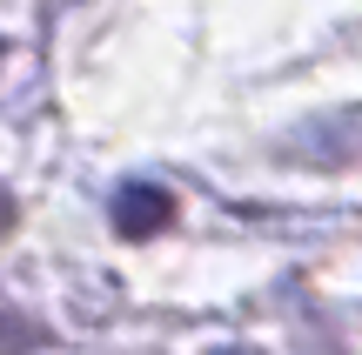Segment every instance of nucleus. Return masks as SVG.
I'll return each instance as SVG.
<instances>
[{
  "label": "nucleus",
  "instance_id": "nucleus-2",
  "mask_svg": "<svg viewBox=\"0 0 362 355\" xmlns=\"http://www.w3.org/2000/svg\"><path fill=\"white\" fill-rule=\"evenodd\" d=\"M168 215H175V195L168 188H155V181H128L115 195V228L121 235H161V228H168Z\"/></svg>",
  "mask_w": 362,
  "mask_h": 355
},
{
  "label": "nucleus",
  "instance_id": "nucleus-3",
  "mask_svg": "<svg viewBox=\"0 0 362 355\" xmlns=\"http://www.w3.org/2000/svg\"><path fill=\"white\" fill-rule=\"evenodd\" d=\"M34 342H40V329L21 315V308L0 302V355H21V349H34Z\"/></svg>",
  "mask_w": 362,
  "mask_h": 355
},
{
  "label": "nucleus",
  "instance_id": "nucleus-5",
  "mask_svg": "<svg viewBox=\"0 0 362 355\" xmlns=\"http://www.w3.org/2000/svg\"><path fill=\"white\" fill-rule=\"evenodd\" d=\"M7 222H13V195L0 188V235H7Z\"/></svg>",
  "mask_w": 362,
  "mask_h": 355
},
{
  "label": "nucleus",
  "instance_id": "nucleus-4",
  "mask_svg": "<svg viewBox=\"0 0 362 355\" xmlns=\"http://www.w3.org/2000/svg\"><path fill=\"white\" fill-rule=\"evenodd\" d=\"M208 355H262V349H248V342H221V349H208Z\"/></svg>",
  "mask_w": 362,
  "mask_h": 355
},
{
  "label": "nucleus",
  "instance_id": "nucleus-6",
  "mask_svg": "<svg viewBox=\"0 0 362 355\" xmlns=\"http://www.w3.org/2000/svg\"><path fill=\"white\" fill-rule=\"evenodd\" d=\"M0 61H7V40H0Z\"/></svg>",
  "mask_w": 362,
  "mask_h": 355
},
{
  "label": "nucleus",
  "instance_id": "nucleus-1",
  "mask_svg": "<svg viewBox=\"0 0 362 355\" xmlns=\"http://www.w3.org/2000/svg\"><path fill=\"white\" fill-rule=\"evenodd\" d=\"M288 155L302 168H349L362 161V107H322L288 134Z\"/></svg>",
  "mask_w": 362,
  "mask_h": 355
}]
</instances>
